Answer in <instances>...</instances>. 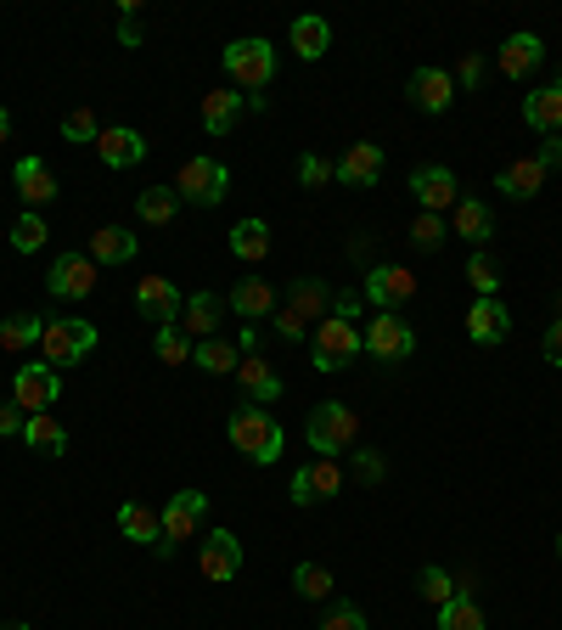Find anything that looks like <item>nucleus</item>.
<instances>
[{
  "label": "nucleus",
  "mask_w": 562,
  "mask_h": 630,
  "mask_svg": "<svg viewBox=\"0 0 562 630\" xmlns=\"http://www.w3.org/2000/svg\"><path fill=\"white\" fill-rule=\"evenodd\" d=\"M0 630H29V624H0Z\"/></svg>",
  "instance_id": "bf43d9fd"
},
{
  "label": "nucleus",
  "mask_w": 562,
  "mask_h": 630,
  "mask_svg": "<svg viewBox=\"0 0 562 630\" xmlns=\"http://www.w3.org/2000/svg\"><path fill=\"white\" fill-rule=\"evenodd\" d=\"M332 310H338L343 321H354V316H360V299H354V293H343V299H332Z\"/></svg>",
  "instance_id": "4d7b16f0"
},
{
  "label": "nucleus",
  "mask_w": 562,
  "mask_h": 630,
  "mask_svg": "<svg viewBox=\"0 0 562 630\" xmlns=\"http://www.w3.org/2000/svg\"><path fill=\"white\" fill-rule=\"evenodd\" d=\"M203 518H209V496H203V490H174V496H169V507L158 512V523H163L158 558H169V552L180 547V540H192Z\"/></svg>",
  "instance_id": "423d86ee"
},
{
  "label": "nucleus",
  "mask_w": 562,
  "mask_h": 630,
  "mask_svg": "<svg viewBox=\"0 0 562 630\" xmlns=\"http://www.w3.org/2000/svg\"><path fill=\"white\" fill-rule=\"evenodd\" d=\"M174 209H180V192H174V187H147V192L136 198V214H141L147 226H169Z\"/></svg>",
  "instance_id": "4c0bfd02"
},
{
  "label": "nucleus",
  "mask_w": 562,
  "mask_h": 630,
  "mask_svg": "<svg viewBox=\"0 0 562 630\" xmlns=\"http://www.w3.org/2000/svg\"><path fill=\"white\" fill-rule=\"evenodd\" d=\"M304 439H310V450H321L327 462H338L343 450H354V439H360V417H354V406H343V400H321V406L310 411V422H304Z\"/></svg>",
  "instance_id": "f03ea898"
},
{
  "label": "nucleus",
  "mask_w": 562,
  "mask_h": 630,
  "mask_svg": "<svg viewBox=\"0 0 562 630\" xmlns=\"http://www.w3.org/2000/svg\"><path fill=\"white\" fill-rule=\"evenodd\" d=\"M450 231H461L466 242H490V231H495V214H490V203H484V198H461V203H455V220H450Z\"/></svg>",
  "instance_id": "c85d7f7f"
},
{
  "label": "nucleus",
  "mask_w": 562,
  "mask_h": 630,
  "mask_svg": "<svg viewBox=\"0 0 562 630\" xmlns=\"http://www.w3.org/2000/svg\"><path fill=\"white\" fill-rule=\"evenodd\" d=\"M23 422H29V411H23V406H0V439L23 433Z\"/></svg>",
  "instance_id": "864d4df0"
},
{
  "label": "nucleus",
  "mask_w": 562,
  "mask_h": 630,
  "mask_svg": "<svg viewBox=\"0 0 562 630\" xmlns=\"http://www.w3.org/2000/svg\"><path fill=\"white\" fill-rule=\"evenodd\" d=\"M461 90H473L479 79H484V57H461V73H450Z\"/></svg>",
  "instance_id": "603ef678"
},
{
  "label": "nucleus",
  "mask_w": 562,
  "mask_h": 630,
  "mask_svg": "<svg viewBox=\"0 0 562 630\" xmlns=\"http://www.w3.org/2000/svg\"><path fill=\"white\" fill-rule=\"evenodd\" d=\"M378 174H383V147L378 141H354L338 163V180L343 187H378Z\"/></svg>",
  "instance_id": "aec40b11"
},
{
  "label": "nucleus",
  "mask_w": 562,
  "mask_h": 630,
  "mask_svg": "<svg viewBox=\"0 0 562 630\" xmlns=\"http://www.w3.org/2000/svg\"><path fill=\"white\" fill-rule=\"evenodd\" d=\"M417 591H422V602H433V608H444V602H450V597H455L461 586H455V580H450L444 569H422V580H417Z\"/></svg>",
  "instance_id": "49530a36"
},
{
  "label": "nucleus",
  "mask_w": 562,
  "mask_h": 630,
  "mask_svg": "<svg viewBox=\"0 0 562 630\" xmlns=\"http://www.w3.org/2000/svg\"><path fill=\"white\" fill-rule=\"evenodd\" d=\"M242 97H237V90H209V97H203V130L209 136H231L237 130V119H242Z\"/></svg>",
  "instance_id": "a878e982"
},
{
  "label": "nucleus",
  "mask_w": 562,
  "mask_h": 630,
  "mask_svg": "<svg viewBox=\"0 0 562 630\" xmlns=\"http://www.w3.org/2000/svg\"><path fill=\"white\" fill-rule=\"evenodd\" d=\"M198 569H203L209 580H237V569H242V540H237L231 529H209L203 547H198Z\"/></svg>",
  "instance_id": "4468645a"
},
{
  "label": "nucleus",
  "mask_w": 562,
  "mask_h": 630,
  "mask_svg": "<svg viewBox=\"0 0 562 630\" xmlns=\"http://www.w3.org/2000/svg\"><path fill=\"white\" fill-rule=\"evenodd\" d=\"M231 253L248 259V264H259V259L270 253V226H264V220H237V226H231Z\"/></svg>",
  "instance_id": "72a5a7b5"
},
{
  "label": "nucleus",
  "mask_w": 562,
  "mask_h": 630,
  "mask_svg": "<svg viewBox=\"0 0 562 630\" xmlns=\"http://www.w3.org/2000/svg\"><path fill=\"white\" fill-rule=\"evenodd\" d=\"M293 591H299L304 602H332V569L299 563V569H293Z\"/></svg>",
  "instance_id": "ea45409f"
},
{
  "label": "nucleus",
  "mask_w": 562,
  "mask_h": 630,
  "mask_svg": "<svg viewBox=\"0 0 562 630\" xmlns=\"http://www.w3.org/2000/svg\"><path fill=\"white\" fill-rule=\"evenodd\" d=\"M46 338V316H7V321H0V349H34Z\"/></svg>",
  "instance_id": "c9c22d12"
},
{
  "label": "nucleus",
  "mask_w": 562,
  "mask_h": 630,
  "mask_svg": "<svg viewBox=\"0 0 562 630\" xmlns=\"http://www.w3.org/2000/svg\"><path fill=\"white\" fill-rule=\"evenodd\" d=\"M136 310L158 327H180V310H185V293L169 282V277H141L136 282Z\"/></svg>",
  "instance_id": "ddd939ff"
},
{
  "label": "nucleus",
  "mask_w": 562,
  "mask_h": 630,
  "mask_svg": "<svg viewBox=\"0 0 562 630\" xmlns=\"http://www.w3.org/2000/svg\"><path fill=\"white\" fill-rule=\"evenodd\" d=\"M192 360H198V372H209V378H225V372H237V343H225V338H203L198 349H192Z\"/></svg>",
  "instance_id": "f704fd0d"
},
{
  "label": "nucleus",
  "mask_w": 562,
  "mask_h": 630,
  "mask_svg": "<svg viewBox=\"0 0 562 630\" xmlns=\"http://www.w3.org/2000/svg\"><path fill=\"white\" fill-rule=\"evenodd\" d=\"M97 152H102V163H108V169H136V163L147 158V136H141V130H130V124H113V130H102Z\"/></svg>",
  "instance_id": "6ab92c4d"
},
{
  "label": "nucleus",
  "mask_w": 562,
  "mask_h": 630,
  "mask_svg": "<svg viewBox=\"0 0 562 630\" xmlns=\"http://www.w3.org/2000/svg\"><path fill=\"white\" fill-rule=\"evenodd\" d=\"M220 62H225V73H231L237 84H248V90H264V84L275 79V46H270V40H259V34L231 40Z\"/></svg>",
  "instance_id": "6e6552de"
},
{
  "label": "nucleus",
  "mask_w": 562,
  "mask_h": 630,
  "mask_svg": "<svg viewBox=\"0 0 562 630\" xmlns=\"http://www.w3.org/2000/svg\"><path fill=\"white\" fill-rule=\"evenodd\" d=\"M90 259H97V264H124V259H136V231H124V226H97V237H90Z\"/></svg>",
  "instance_id": "cd10ccee"
},
{
  "label": "nucleus",
  "mask_w": 562,
  "mask_h": 630,
  "mask_svg": "<svg viewBox=\"0 0 562 630\" xmlns=\"http://www.w3.org/2000/svg\"><path fill=\"white\" fill-rule=\"evenodd\" d=\"M174 192H180L185 203H198V209H214V203H225V192H231V169H225L220 158H185L180 174H174Z\"/></svg>",
  "instance_id": "20e7f679"
},
{
  "label": "nucleus",
  "mask_w": 562,
  "mask_h": 630,
  "mask_svg": "<svg viewBox=\"0 0 562 630\" xmlns=\"http://www.w3.org/2000/svg\"><path fill=\"white\" fill-rule=\"evenodd\" d=\"M501 277H506V270H501V259L495 253H473V259H466V282H473L479 288V299H501Z\"/></svg>",
  "instance_id": "e433bc0d"
},
{
  "label": "nucleus",
  "mask_w": 562,
  "mask_h": 630,
  "mask_svg": "<svg viewBox=\"0 0 562 630\" xmlns=\"http://www.w3.org/2000/svg\"><path fill=\"white\" fill-rule=\"evenodd\" d=\"M405 97H411V108H422V113H444V108L455 102V79H450L444 68H417L411 84H405Z\"/></svg>",
  "instance_id": "f3484780"
},
{
  "label": "nucleus",
  "mask_w": 562,
  "mask_h": 630,
  "mask_svg": "<svg viewBox=\"0 0 562 630\" xmlns=\"http://www.w3.org/2000/svg\"><path fill=\"white\" fill-rule=\"evenodd\" d=\"M327 304H332V293H327V282H315V277H304V282H293V293H288V310L299 316V321H327Z\"/></svg>",
  "instance_id": "7c9ffc66"
},
{
  "label": "nucleus",
  "mask_w": 562,
  "mask_h": 630,
  "mask_svg": "<svg viewBox=\"0 0 562 630\" xmlns=\"http://www.w3.org/2000/svg\"><path fill=\"white\" fill-rule=\"evenodd\" d=\"M523 119H529L540 136H562V79L529 90V97H523Z\"/></svg>",
  "instance_id": "a211bd4d"
},
{
  "label": "nucleus",
  "mask_w": 562,
  "mask_h": 630,
  "mask_svg": "<svg viewBox=\"0 0 562 630\" xmlns=\"http://www.w3.org/2000/svg\"><path fill=\"white\" fill-rule=\"evenodd\" d=\"M231 310H237L242 321H259V316H275L281 299H275V288H270L264 277H242V282L231 288Z\"/></svg>",
  "instance_id": "b1692460"
},
{
  "label": "nucleus",
  "mask_w": 562,
  "mask_h": 630,
  "mask_svg": "<svg viewBox=\"0 0 562 630\" xmlns=\"http://www.w3.org/2000/svg\"><path fill=\"white\" fill-rule=\"evenodd\" d=\"M97 327H90L84 316H57V321H46V338H40V354L51 360V367L62 372V367H73V360H84L90 349H97Z\"/></svg>",
  "instance_id": "39448f33"
},
{
  "label": "nucleus",
  "mask_w": 562,
  "mask_h": 630,
  "mask_svg": "<svg viewBox=\"0 0 562 630\" xmlns=\"http://www.w3.org/2000/svg\"><path fill=\"white\" fill-rule=\"evenodd\" d=\"M360 338H365V354H371V360H411V354H417V327H411L405 316H394V310L371 316V327H365Z\"/></svg>",
  "instance_id": "1a4fd4ad"
},
{
  "label": "nucleus",
  "mask_w": 562,
  "mask_h": 630,
  "mask_svg": "<svg viewBox=\"0 0 562 630\" xmlns=\"http://www.w3.org/2000/svg\"><path fill=\"white\" fill-rule=\"evenodd\" d=\"M411 198H417L422 214H444V209L461 203V187L444 163H428V169H411Z\"/></svg>",
  "instance_id": "f8f14e48"
},
{
  "label": "nucleus",
  "mask_w": 562,
  "mask_h": 630,
  "mask_svg": "<svg viewBox=\"0 0 562 630\" xmlns=\"http://www.w3.org/2000/svg\"><path fill=\"white\" fill-rule=\"evenodd\" d=\"M12 180H18L23 203H34V209H40V203H57V174L46 169V158H23Z\"/></svg>",
  "instance_id": "393cba45"
},
{
  "label": "nucleus",
  "mask_w": 562,
  "mask_h": 630,
  "mask_svg": "<svg viewBox=\"0 0 562 630\" xmlns=\"http://www.w3.org/2000/svg\"><path fill=\"white\" fill-rule=\"evenodd\" d=\"M338 490H343V473H338V462H327V457H315V462H304V468L293 473V501H299V507L332 501Z\"/></svg>",
  "instance_id": "dca6fc26"
},
{
  "label": "nucleus",
  "mask_w": 562,
  "mask_h": 630,
  "mask_svg": "<svg viewBox=\"0 0 562 630\" xmlns=\"http://www.w3.org/2000/svg\"><path fill=\"white\" fill-rule=\"evenodd\" d=\"M444 237H450V226H444V214H417V220H411V242H417L422 253H433V248H444Z\"/></svg>",
  "instance_id": "a18cd8bd"
},
{
  "label": "nucleus",
  "mask_w": 562,
  "mask_h": 630,
  "mask_svg": "<svg viewBox=\"0 0 562 630\" xmlns=\"http://www.w3.org/2000/svg\"><path fill=\"white\" fill-rule=\"evenodd\" d=\"M327 46H332V29H327V18L304 12V18L293 23V51H299L304 62H321V57H327Z\"/></svg>",
  "instance_id": "473e14b6"
},
{
  "label": "nucleus",
  "mask_w": 562,
  "mask_h": 630,
  "mask_svg": "<svg viewBox=\"0 0 562 630\" xmlns=\"http://www.w3.org/2000/svg\"><path fill=\"white\" fill-rule=\"evenodd\" d=\"M545 360H551V367H562V316L545 327Z\"/></svg>",
  "instance_id": "6e6d98bb"
},
{
  "label": "nucleus",
  "mask_w": 562,
  "mask_h": 630,
  "mask_svg": "<svg viewBox=\"0 0 562 630\" xmlns=\"http://www.w3.org/2000/svg\"><path fill=\"white\" fill-rule=\"evenodd\" d=\"M556 558H562V534H556Z\"/></svg>",
  "instance_id": "052dcab7"
},
{
  "label": "nucleus",
  "mask_w": 562,
  "mask_h": 630,
  "mask_svg": "<svg viewBox=\"0 0 562 630\" xmlns=\"http://www.w3.org/2000/svg\"><path fill=\"white\" fill-rule=\"evenodd\" d=\"M46 293L51 299H90V293H97V259H90V253H62L46 270Z\"/></svg>",
  "instance_id": "9d476101"
},
{
  "label": "nucleus",
  "mask_w": 562,
  "mask_h": 630,
  "mask_svg": "<svg viewBox=\"0 0 562 630\" xmlns=\"http://www.w3.org/2000/svg\"><path fill=\"white\" fill-rule=\"evenodd\" d=\"M62 141H73V147H97V141H102V119L90 113V108H73V113L62 119Z\"/></svg>",
  "instance_id": "a19ab883"
},
{
  "label": "nucleus",
  "mask_w": 562,
  "mask_h": 630,
  "mask_svg": "<svg viewBox=\"0 0 562 630\" xmlns=\"http://www.w3.org/2000/svg\"><path fill=\"white\" fill-rule=\"evenodd\" d=\"M12 248H18V253H40V248H46V220H40L34 209L12 220Z\"/></svg>",
  "instance_id": "37998d69"
},
{
  "label": "nucleus",
  "mask_w": 562,
  "mask_h": 630,
  "mask_svg": "<svg viewBox=\"0 0 562 630\" xmlns=\"http://www.w3.org/2000/svg\"><path fill=\"white\" fill-rule=\"evenodd\" d=\"M439 630H484V613H479V602L466 597V591H455V597L439 608Z\"/></svg>",
  "instance_id": "58836bf2"
},
{
  "label": "nucleus",
  "mask_w": 562,
  "mask_h": 630,
  "mask_svg": "<svg viewBox=\"0 0 562 630\" xmlns=\"http://www.w3.org/2000/svg\"><path fill=\"white\" fill-rule=\"evenodd\" d=\"M57 400H62V372L51 367V360H23L18 378H12V406H23L29 417H40Z\"/></svg>",
  "instance_id": "0eeeda50"
},
{
  "label": "nucleus",
  "mask_w": 562,
  "mask_h": 630,
  "mask_svg": "<svg viewBox=\"0 0 562 630\" xmlns=\"http://www.w3.org/2000/svg\"><path fill=\"white\" fill-rule=\"evenodd\" d=\"M7 136H12V113H7V108H0V141H7Z\"/></svg>",
  "instance_id": "13d9d810"
},
{
  "label": "nucleus",
  "mask_w": 562,
  "mask_h": 630,
  "mask_svg": "<svg viewBox=\"0 0 562 630\" xmlns=\"http://www.w3.org/2000/svg\"><path fill=\"white\" fill-rule=\"evenodd\" d=\"M237 383H242L248 406H264V411L281 400V389H288V383H281V372L270 367V360H259V354H242L237 360Z\"/></svg>",
  "instance_id": "2eb2a0df"
},
{
  "label": "nucleus",
  "mask_w": 562,
  "mask_h": 630,
  "mask_svg": "<svg viewBox=\"0 0 562 630\" xmlns=\"http://www.w3.org/2000/svg\"><path fill=\"white\" fill-rule=\"evenodd\" d=\"M540 187H545L540 158H518V163H506V169L495 174V192H501V198H512V203H529Z\"/></svg>",
  "instance_id": "412c9836"
},
{
  "label": "nucleus",
  "mask_w": 562,
  "mask_h": 630,
  "mask_svg": "<svg viewBox=\"0 0 562 630\" xmlns=\"http://www.w3.org/2000/svg\"><path fill=\"white\" fill-rule=\"evenodd\" d=\"M23 439H29V450H40V457H62V450H68V428H62L51 411L29 417V422H23Z\"/></svg>",
  "instance_id": "2f4dec72"
},
{
  "label": "nucleus",
  "mask_w": 562,
  "mask_h": 630,
  "mask_svg": "<svg viewBox=\"0 0 562 630\" xmlns=\"http://www.w3.org/2000/svg\"><path fill=\"white\" fill-rule=\"evenodd\" d=\"M310 354H315V372H343L349 360H360V354H365V338H360V327H354V321L327 316V321L310 332Z\"/></svg>",
  "instance_id": "7ed1b4c3"
},
{
  "label": "nucleus",
  "mask_w": 562,
  "mask_h": 630,
  "mask_svg": "<svg viewBox=\"0 0 562 630\" xmlns=\"http://www.w3.org/2000/svg\"><path fill=\"white\" fill-rule=\"evenodd\" d=\"M225 433H231V444L242 450V457H248L253 468L281 462V450H288V428H281L264 406H242V411H231Z\"/></svg>",
  "instance_id": "f257e3e1"
},
{
  "label": "nucleus",
  "mask_w": 562,
  "mask_h": 630,
  "mask_svg": "<svg viewBox=\"0 0 562 630\" xmlns=\"http://www.w3.org/2000/svg\"><path fill=\"white\" fill-rule=\"evenodd\" d=\"M360 293L378 304V310H400V304L417 299V270H405V264H378V270H365Z\"/></svg>",
  "instance_id": "9b49d317"
},
{
  "label": "nucleus",
  "mask_w": 562,
  "mask_h": 630,
  "mask_svg": "<svg viewBox=\"0 0 562 630\" xmlns=\"http://www.w3.org/2000/svg\"><path fill=\"white\" fill-rule=\"evenodd\" d=\"M119 46H141V7L124 0V18H119Z\"/></svg>",
  "instance_id": "09e8293b"
},
{
  "label": "nucleus",
  "mask_w": 562,
  "mask_h": 630,
  "mask_svg": "<svg viewBox=\"0 0 562 630\" xmlns=\"http://www.w3.org/2000/svg\"><path fill=\"white\" fill-rule=\"evenodd\" d=\"M119 529H124V540H152V552H158V540H163V523H158V512L147 507V501H124L119 507Z\"/></svg>",
  "instance_id": "c756f323"
},
{
  "label": "nucleus",
  "mask_w": 562,
  "mask_h": 630,
  "mask_svg": "<svg viewBox=\"0 0 562 630\" xmlns=\"http://www.w3.org/2000/svg\"><path fill=\"white\" fill-rule=\"evenodd\" d=\"M321 630H371V619H365V608H360V602H327Z\"/></svg>",
  "instance_id": "c03bdc74"
},
{
  "label": "nucleus",
  "mask_w": 562,
  "mask_h": 630,
  "mask_svg": "<svg viewBox=\"0 0 562 630\" xmlns=\"http://www.w3.org/2000/svg\"><path fill=\"white\" fill-rule=\"evenodd\" d=\"M152 349H158V360H163V367H185V360H192V338H185L180 327H158Z\"/></svg>",
  "instance_id": "79ce46f5"
},
{
  "label": "nucleus",
  "mask_w": 562,
  "mask_h": 630,
  "mask_svg": "<svg viewBox=\"0 0 562 630\" xmlns=\"http://www.w3.org/2000/svg\"><path fill=\"white\" fill-rule=\"evenodd\" d=\"M495 62H501V73H506V79H529V73L545 62V40H540V34H512V40L501 46V57H495Z\"/></svg>",
  "instance_id": "5701e85b"
},
{
  "label": "nucleus",
  "mask_w": 562,
  "mask_h": 630,
  "mask_svg": "<svg viewBox=\"0 0 562 630\" xmlns=\"http://www.w3.org/2000/svg\"><path fill=\"white\" fill-rule=\"evenodd\" d=\"M534 158H540V169H545V174H551V169H562V136H545V147H540Z\"/></svg>",
  "instance_id": "5fc2aeb1"
},
{
  "label": "nucleus",
  "mask_w": 562,
  "mask_h": 630,
  "mask_svg": "<svg viewBox=\"0 0 562 630\" xmlns=\"http://www.w3.org/2000/svg\"><path fill=\"white\" fill-rule=\"evenodd\" d=\"M299 180L315 192V187H327V180H338V169H327V158H315V152H304L299 158Z\"/></svg>",
  "instance_id": "de8ad7c7"
},
{
  "label": "nucleus",
  "mask_w": 562,
  "mask_h": 630,
  "mask_svg": "<svg viewBox=\"0 0 562 630\" xmlns=\"http://www.w3.org/2000/svg\"><path fill=\"white\" fill-rule=\"evenodd\" d=\"M270 327H275L281 338H310V321H299V316H293L288 304H281V310L270 316Z\"/></svg>",
  "instance_id": "8fccbe9b"
},
{
  "label": "nucleus",
  "mask_w": 562,
  "mask_h": 630,
  "mask_svg": "<svg viewBox=\"0 0 562 630\" xmlns=\"http://www.w3.org/2000/svg\"><path fill=\"white\" fill-rule=\"evenodd\" d=\"M354 473H360L365 484H378L389 468H383V457H378V450H354Z\"/></svg>",
  "instance_id": "3c124183"
},
{
  "label": "nucleus",
  "mask_w": 562,
  "mask_h": 630,
  "mask_svg": "<svg viewBox=\"0 0 562 630\" xmlns=\"http://www.w3.org/2000/svg\"><path fill=\"white\" fill-rule=\"evenodd\" d=\"M506 332H512V316H506L501 299H479L473 310H466V338L473 343H501Z\"/></svg>",
  "instance_id": "4be33fe9"
},
{
  "label": "nucleus",
  "mask_w": 562,
  "mask_h": 630,
  "mask_svg": "<svg viewBox=\"0 0 562 630\" xmlns=\"http://www.w3.org/2000/svg\"><path fill=\"white\" fill-rule=\"evenodd\" d=\"M214 327H220V299L214 293H192L185 299V310H180V332L185 338H214Z\"/></svg>",
  "instance_id": "bb28decb"
}]
</instances>
